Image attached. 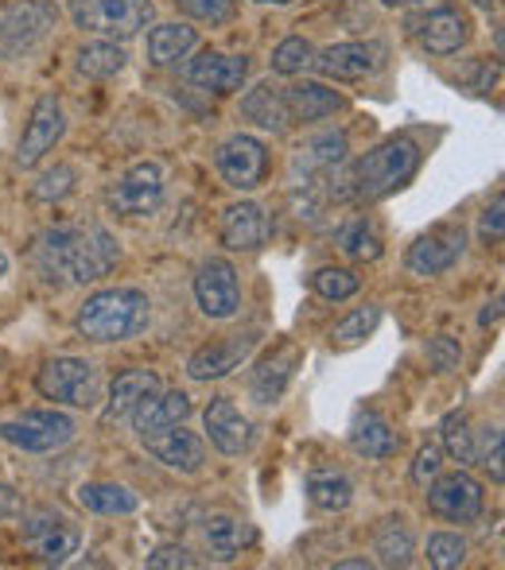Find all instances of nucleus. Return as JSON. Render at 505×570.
I'll use <instances>...</instances> for the list:
<instances>
[{"label": "nucleus", "mask_w": 505, "mask_h": 570, "mask_svg": "<svg viewBox=\"0 0 505 570\" xmlns=\"http://www.w3.org/2000/svg\"><path fill=\"white\" fill-rule=\"evenodd\" d=\"M31 261L39 279L51 287L98 284L122 261V245L101 226H55L36 237Z\"/></svg>", "instance_id": "f257e3e1"}, {"label": "nucleus", "mask_w": 505, "mask_h": 570, "mask_svg": "<svg viewBox=\"0 0 505 570\" xmlns=\"http://www.w3.org/2000/svg\"><path fill=\"white\" fill-rule=\"evenodd\" d=\"M416 171H420V144L412 136H389L362 159L334 167L323 183H331L327 195L334 203H381L405 187Z\"/></svg>", "instance_id": "f03ea898"}, {"label": "nucleus", "mask_w": 505, "mask_h": 570, "mask_svg": "<svg viewBox=\"0 0 505 570\" xmlns=\"http://www.w3.org/2000/svg\"><path fill=\"white\" fill-rule=\"evenodd\" d=\"M152 323V299L140 287H106V292H94L90 299L78 307V334L86 342H125L144 334Z\"/></svg>", "instance_id": "7ed1b4c3"}, {"label": "nucleus", "mask_w": 505, "mask_h": 570, "mask_svg": "<svg viewBox=\"0 0 505 570\" xmlns=\"http://www.w3.org/2000/svg\"><path fill=\"white\" fill-rule=\"evenodd\" d=\"M67 12L75 28H82L86 36L114 39V43L140 36L156 20L152 0H67Z\"/></svg>", "instance_id": "20e7f679"}, {"label": "nucleus", "mask_w": 505, "mask_h": 570, "mask_svg": "<svg viewBox=\"0 0 505 570\" xmlns=\"http://www.w3.org/2000/svg\"><path fill=\"white\" fill-rule=\"evenodd\" d=\"M55 23H59L55 0H16V4H8L4 16H0V59H28L51 36Z\"/></svg>", "instance_id": "39448f33"}, {"label": "nucleus", "mask_w": 505, "mask_h": 570, "mask_svg": "<svg viewBox=\"0 0 505 570\" xmlns=\"http://www.w3.org/2000/svg\"><path fill=\"white\" fill-rule=\"evenodd\" d=\"M75 435H78V423L67 412H55V407H36V412H23L16 420L0 423V439L28 454H55Z\"/></svg>", "instance_id": "423d86ee"}, {"label": "nucleus", "mask_w": 505, "mask_h": 570, "mask_svg": "<svg viewBox=\"0 0 505 570\" xmlns=\"http://www.w3.org/2000/svg\"><path fill=\"white\" fill-rule=\"evenodd\" d=\"M36 389L43 400H55V404L67 407H94L101 396L98 368L86 357H51L36 373Z\"/></svg>", "instance_id": "0eeeda50"}, {"label": "nucleus", "mask_w": 505, "mask_h": 570, "mask_svg": "<svg viewBox=\"0 0 505 570\" xmlns=\"http://www.w3.org/2000/svg\"><path fill=\"white\" fill-rule=\"evenodd\" d=\"M195 303L206 318L226 323L242 311V279L226 256H206L195 272Z\"/></svg>", "instance_id": "6e6552de"}, {"label": "nucleus", "mask_w": 505, "mask_h": 570, "mask_svg": "<svg viewBox=\"0 0 505 570\" xmlns=\"http://www.w3.org/2000/svg\"><path fill=\"white\" fill-rule=\"evenodd\" d=\"M164 203V167L156 159L133 164L122 179L109 187V210L125 218H148Z\"/></svg>", "instance_id": "1a4fd4ad"}, {"label": "nucleus", "mask_w": 505, "mask_h": 570, "mask_svg": "<svg viewBox=\"0 0 505 570\" xmlns=\"http://www.w3.org/2000/svg\"><path fill=\"white\" fill-rule=\"evenodd\" d=\"M214 167H218L222 183L234 190H256L269 175V148L250 132H237L218 144L214 151Z\"/></svg>", "instance_id": "9d476101"}, {"label": "nucleus", "mask_w": 505, "mask_h": 570, "mask_svg": "<svg viewBox=\"0 0 505 570\" xmlns=\"http://www.w3.org/2000/svg\"><path fill=\"white\" fill-rule=\"evenodd\" d=\"M428 509L436 512V517L451 520V524H475L486 509L483 485H478L467 470L436 473L428 485Z\"/></svg>", "instance_id": "9b49d317"}, {"label": "nucleus", "mask_w": 505, "mask_h": 570, "mask_svg": "<svg viewBox=\"0 0 505 570\" xmlns=\"http://www.w3.org/2000/svg\"><path fill=\"white\" fill-rule=\"evenodd\" d=\"M62 132H67V109H62V101L55 98V94H43V98L36 101V109H31L20 144H16V167L31 171L47 151H55Z\"/></svg>", "instance_id": "f8f14e48"}, {"label": "nucleus", "mask_w": 505, "mask_h": 570, "mask_svg": "<svg viewBox=\"0 0 505 570\" xmlns=\"http://www.w3.org/2000/svg\"><path fill=\"white\" fill-rule=\"evenodd\" d=\"M408 31L420 39V47L428 55H439V59H447V55H459L463 47H467L470 16L463 12V8L439 4V8H431V12L412 16V20H408Z\"/></svg>", "instance_id": "ddd939ff"}, {"label": "nucleus", "mask_w": 505, "mask_h": 570, "mask_svg": "<svg viewBox=\"0 0 505 570\" xmlns=\"http://www.w3.org/2000/svg\"><path fill=\"white\" fill-rule=\"evenodd\" d=\"M347 151H350V140L342 128L308 136V140L292 151V183L295 187H319L334 167L347 164Z\"/></svg>", "instance_id": "4468645a"}, {"label": "nucleus", "mask_w": 505, "mask_h": 570, "mask_svg": "<svg viewBox=\"0 0 505 570\" xmlns=\"http://www.w3.org/2000/svg\"><path fill=\"white\" fill-rule=\"evenodd\" d=\"M183 78L206 94H234L250 78V55H226V51H198L195 59L183 67Z\"/></svg>", "instance_id": "2eb2a0df"}, {"label": "nucleus", "mask_w": 505, "mask_h": 570, "mask_svg": "<svg viewBox=\"0 0 505 570\" xmlns=\"http://www.w3.org/2000/svg\"><path fill=\"white\" fill-rule=\"evenodd\" d=\"M311 67L323 78H339V82H358V78H370L381 67V47L378 43H331L311 59Z\"/></svg>", "instance_id": "dca6fc26"}, {"label": "nucleus", "mask_w": 505, "mask_h": 570, "mask_svg": "<svg viewBox=\"0 0 505 570\" xmlns=\"http://www.w3.org/2000/svg\"><path fill=\"white\" fill-rule=\"evenodd\" d=\"M463 248H467V237H463V229L455 226H444V229H431L424 233L420 240H416L412 248H408L405 264L412 276H439V272L455 268V261L463 256Z\"/></svg>", "instance_id": "f3484780"}, {"label": "nucleus", "mask_w": 505, "mask_h": 570, "mask_svg": "<svg viewBox=\"0 0 505 570\" xmlns=\"http://www.w3.org/2000/svg\"><path fill=\"white\" fill-rule=\"evenodd\" d=\"M253 345H256V331L230 334V338H222V342L203 345V350L191 353L187 376H191V381H222V376H230L245 357H250Z\"/></svg>", "instance_id": "a211bd4d"}, {"label": "nucleus", "mask_w": 505, "mask_h": 570, "mask_svg": "<svg viewBox=\"0 0 505 570\" xmlns=\"http://www.w3.org/2000/svg\"><path fill=\"white\" fill-rule=\"evenodd\" d=\"M140 443H144V451L156 458V462H164L167 470L198 473V470H203V462H206V443L195 435V431L183 428V423L156 431V435L140 439Z\"/></svg>", "instance_id": "6ab92c4d"}, {"label": "nucleus", "mask_w": 505, "mask_h": 570, "mask_svg": "<svg viewBox=\"0 0 505 570\" xmlns=\"http://www.w3.org/2000/svg\"><path fill=\"white\" fill-rule=\"evenodd\" d=\"M164 389L159 376L152 368H128V373H117L114 384H109V404L101 412V423L106 428H117V423H128L136 415V407L144 404L148 396Z\"/></svg>", "instance_id": "aec40b11"}, {"label": "nucleus", "mask_w": 505, "mask_h": 570, "mask_svg": "<svg viewBox=\"0 0 505 570\" xmlns=\"http://www.w3.org/2000/svg\"><path fill=\"white\" fill-rule=\"evenodd\" d=\"M203 431H206V439H211L214 451L230 454V458L242 454L245 446H250V435H253L250 420H245V415L237 412L234 400H226V396H218V400H211V404H206Z\"/></svg>", "instance_id": "412c9836"}, {"label": "nucleus", "mask_w": 505, "mask_h": 570, "mask_svg": "<svg viewBox=\"0 0 505 570\" xmlns=\"http://www.w3.org/2000/svg\"><path fill=\"white\" fill-rule=\"evenodd\" d=\"M269 233H272L269 214L256 203H234L222 214V245L230 253H256V248H264Z\"/></svg>", "instance_id": "4be33fe9"}, {"label": "nucleus", "mask_w": 505, "mask_h": 570, "mask_svg": "<svg viewBox=\"0 0 505 570\" xmlns=\"http://www.w3.org/2000/svg\"><path fill=\"white\" fill-rule=\"evenodd\" d=\"M191 412H195V404H191L187 392H179V389L164 392V389H159L156 396H148L140 407H136V415H133L128 423L136 428V435L148 439V435H156V431H164V428H175V423H187V420H191Z\"/></svg>", "instance_id": "5701e85b"}, {"label": "nucleus", "mask_w": 505, "mask_h": 570, "mask_svg": "<svg viewBox=\"0 0 505 570\" xmlns=\"http://www.w3.org/2000/svg\"><path fill=\"white\" fill-rule=\"evenodd\" d=\"M280 98H284L288 120H300V125H315L342 109V94H334L323 82H292L280 90Z\"/></svg>", "instance_id": "b1692460"}, {"label": "nucleus", "mask_w": 505, "mask_h": 570, "mask_svg": "<svg viewBox=\"0 0 505 570\" xmlns=\"http://www.w3.org/2000/svg\"><path fill=\"white\" fill-rule=\"evenodd\" d=\"M203 540H206V551H211L218 563H230V559H237L245 548H253L256 532L250 520L230 517V512H214L203 524Z\"/></svg>", "instance_id": "393cba45"}, {"label": "nucleus", "mask_w": 505, "mask_h": 570, "mask_svg": "<svg viewBox=\"0 0 505 570\" xmlns=\"http://www.w3.org/2000/svg\"><path fill=\"white\" fill-rule=\"evenodd\" d=\"M295 361H300V350H280L272 353V357H264L261 365L253 368V381H250V392L256 404H276L280 396H284L288 381H292L295 373Z\"/></svg>", "instance_id": "a878e982"}, {"label": "nucleus", "mask_w": 505, "mask_h": 570, "mask_svg": "<svg viewBox=\"0 0 505 570\" xmlns=\"http://www.w3.org/2000/svg\"><path fill=\"white\" fill-rule=\"evenodd\" d=\"M198 47V31L191 23H156L148 31V62L152 67H172V62L187 59Z\"/></svg>", "instance_id": "bb28decb"}, {"label": "nucleus", "mask_w": 505, "mask_h": 570, "mask_svg": "<svg viewBox=\"0 0 505 570\" xmlns=\"http://www.w3.org/2000/svg\"><path fill=\"white\" fill-rule=\"evenodd\" d=\"M242 117L261 128V132H272V136H280L288 125H292V120H288V109H284V98H280V86H272V82H261L245 94Z\"/></svg>", "instance_id": "cd10ccee"}, {"label": "nucleus", "mask_w": 505, "mask_h": 570, "mask_svg": "<svg viewBox=\"0 0 505 570\" xmlns=\"http://www.w3.org/2000/svg\"><path fill=\"white\" fill-rule=\"evenodd\" d=\"M78 504L94 517H128V512L140 509L133 489L117 485V481H86L78 485Z\"/></svg>", "instance_id": "c85d7f7f"}, {"label": "nucleus", "mask_w": 505, "mask_h": 570, "mask_svg": "<svg viewBox=\"0 0 505 570\" xmlns=\"http://www.w3.org/2000/svg\"><path fill=\"white\" fill-rule=\"evenodd\" d=\"M75 67L82 78H94V82H106V78H117L128 67V55L122 43L114 39H94L82 51L75 55Z\"/></svg>", "instance_id": "c756f323"}, {"label": "nucleus", "mask_w": 505, "mask_h": 570, "mask_svg": "<svg viewBox=\"0 0 505 570\" xmlns=\"http://www.w3.org/2000/svg\"><path fill=\"white\" fill-rule=\"evenodd\" d=\"M28 543H31V551L39 556V563L62 567L78 551V543H82V532H78V528L70 524L67 517H59L55 524H47L39 535H31Z\"/></svg>", "instance_id": "7c9ffc66"}, {"label": "nucleus", "mask_w": 505, "mask_h": 570, "mask_svg": "<svg viewBox=\"0 0 505 570\" xmlns=\"http://www.w3.org/2000/svg\"><path fill=\"white\" fill-rule=\"evenodd\" d=\"M350 446H355V454H362V458H389L397 451V435H392V428L385 423V415L362 412L355 423H350Z\"/></svg>", "instance_id": "2f4dec72"}, {"label": "nucleus", "mask_w": 505, "mask_h": 570, "mask_svg": "<svg viewBox=\"0 0 505 570\" xmlns=\"http://www.w3.org/2000/svg\"><path fill=\"white\" fill-rule=\"evenodd\" d=\"M308 501L323 512H342V509H350V501H355V485H350L347 473H334V470L311 473Z\"/></svg>", "instance_id": "473e14b6"}, {"label": "nucleus", "mask_w": 505, "mask_h": 570, "mask_svg": "<svg viewBox=\"0 0 505 570\" xmlns=\"http://www.w3.org/2000/svg\"><path fill=\"white\" fill-rule=\"evenodd\" d=\"M339 248L350 256V261H378V256L385 253V240H381V233L373 222L355 218L339 229Z\"/></svg>", "instance_id": "72a5a7b5"}, {"label": "nucleus", "mask_w": 505, "mask_h": 570, "mask_svg": "<svg viewBox=\"0 0 505 570\" xmlns=\"http://www.w3.org/2000/svg\"><path fill=\"white\" fill-rule=\"evenodd\" d=\"M412 532L400 520H385L378 540H373V556L381 567H408L412 563Z\"/></svg>", "instance_id": "f704fd0d"}, {"label": "nucleus", "mask_w": 505, "mask_h": 570, "mask_svg": "<svg viewBox=\"0 0 505 570\" xmlns=\"http://www.w3.org/2000/svg\"><path fill=\"white\" fill-rule=\"evenodd\" d=\"M439 435H444V451L455 458L459 465H475V431H470L467 412H451L439 423Z\"/></svg>", "instance_id": "c9c22d12"}, {"label": "nucleus", "mask_w": 505, "mask_h": 570, "mask_svg": "<svg viewBox=\"0 0 505 570\" xmlns=\"http://www.w3.org/2000/svg\"><path fill=\"white\" fill-rule=\"evenodd\" d=\"M311 59H315V47L303 36H288V39H280L276 51H272V70H276L280 78H295L311 67Z\"/></svg>", "instance_id": "e433bc0d"}, {"label": "nucleus", "mask_w": 505, "mask_h": 570, "mask_svg": "<svg viewBox=\"0 0 505 570\" xmlns=\"http://www.w3.org/2000/svg\"><path fill=\"white\" fill-rule=\"evenodd\" d=\"M358 287H362V279H358L350 268H319L315 276H311V292L327 303L350 299V295H358Z\"/></svg>", "instance_id": "4c0bfd02"}, {"label": "nucleus", "mask_w": 505, "mask_h": 570, "mask_svg": "<svg viewBox=\"0 0 505 570\" xmlns=\"http://www.w3.org/2000/svg\"><path fill=\"white\" fill-rule=\"evenodd\" d=\"M378 323H381V307L366 303V307H358L355 315H347L339 326H334V331H331V342H334V345H358V342H366L373 331H378Z\"/></svg>", "instance_id": "58836bf2"}, {"label": "nucleus", "mask_w": 505, "mask_h": 570, "mask_svg": "<svg viewBox=\"0 0 505 570\" xmlns=\"http://www.w3.org/2000/svg\"><path fill=\"white\" fill-rule=\"evenodd\" d=\"M428 563L436 570H455L467 563V540L455 532H436L428 540Z\"/></svg>", "instance_id": "ea45409f"}, {"label": "nucleus", "mask_w": 505, "mask_h": 570, "mask_svg": "<svg viewBox=\"0 0 505 570\" xmlns=\"http://www.w3.org/2000/svg\"><path fill=\"white\" fill-rule=\"evenodd\" d=\"M502 451H505L502 428H483V431H478V439H475V462L491 470V481H494V485H502V481H505Z\"/></svg>", "instance_id": "a19ab883"}, {"label": "nucleus", "mask_w": 505, "mask_h": 570, "mask_svg": "<svg viewBox=\"0 0 505 570\" xmlns=\"http://www.w3.org/2000/svg\"><path fill=\"white\" fill-rule=\"evenodd\" d=\"M78 183V171L70 164H55L51 171L39 175V183L31 187V195L39 198V203H59V198H67L70 190H75Z\"/></svg>", "instance_id": "79ce46f5"}, {"label": "nucleus", "mask_w": 505, "mask_h": 570, "mask_svg": "<svg viewBox=\"0 0 505 570\" xmlns=\"http://www.w3.org/2000/svg\"><path fill=\"white\" fill-rule=\"evenodd\" d=\"M175 8H179L187 20H198V23H230L237 12V0H175Z\"/></svg>", "instance_id": "37998d69"}, {"label": "nucleus", "mask_w": 505, "mask_h": 570, "mask_svg": "<svg viewBox=\"0 0 505 570\" xmlns=\"http://www.w3.org/2000/svg\"><path fill=\"white\" fill-rule=\"evenodd\" d=\"M148 567L152 570H195L198 559L191 556L187 548H179V543H159L148 556Z\"/></svg>", "instance_id": "c03bdc74"}, {"label": "nucleus", "mask_w": 505, "mask_h": 570, "mask_svg": "<svg viewBox=\"0 0 505 570\" xmlns=\"http://www.w3.org/2000/svg\"><path fill=\"white\" fill-rule=\"evenodd\" d=\"M428 361L436 373H451V368H459V361H463V345L455 338H447V334H439V338H431V345H428Z\"/></svg>", "instance_id": "a18cd8bd"}, {"label": "nucleus", "mask_w": 505, "mask_h": 570, "mask_svg": "<svg viewBox=\"0 0 505 570\" xmlns=\"http://www.w3.org/2000/svg\"><path fill=\"white\" fill-rule=\"evenodd\" d=\"M439 470H444V446H439V443L420 446V451H416V462H412V481L428 485Z\"/></svg>", "instance_id": "49530a36"}, {"label": "nucleus", "mask_w": 505, "mask_h": 570, "mask_svg": "<svg viewBox=\"0 0 505 570\" xmlns=\"http://www.w3.org/2000/svg\"><path fill=\"white\" fill-rule=\"evenodd\" d=\"M502 214H505V203H502V195H498L491 210L483 214V226H478V233H483L486 245H498V240H502V233H505V218H502Z\"/></svg>", "instance_id": "de8ad7c7"}, {"label": "nucleus", "mask_w": 505, "mask_h": 570, "mask_svg": "<svg viewBox=\"0 0 505 570\" xmlns=\"http://www.w3.org/2000/svg\"><path fill=\"white\" fill-rule=\"evenodd\" d=\"M16 512H20V493L12 485H0V520L16 517Z\"/></svg>", "instance_id": "09e8293b"}, {"label": "nucleus", "mask_w": 505, "mask_h": 570, "mask_svg": "<svg viewBox=\"0 0 505 570\" xmlns=\"http://www.w3.org/2000/svg\"><path fill=\"white\" fill-rule=\"evenodd\" d=\"M494 323H502V299L486 303V311L478 315V326H494Z\"/></svg>", "instance_id": "8fccbe9b"}, {"label": "nucleus", "mask_w": 505, "mask_h": 570, "mask_svg": "<svg viewBox=\"0 0 505 570\" xmlns=\"http://www.w3.org/2000/svg\"><path fill=\"white\" fill-rule=\"evenodd\" d=\"M334 567H339V570H370L373 563H370V559H339Z\"/></svg>", "instance_id": "3c124183"}, {"label": "nucleus", "mask_w": 505, "mask_h": 570, "mask_svg": "<svg viewBox=\"0 0 505 570\" xmlns=\"http://www.w3.org/2000/svg\"><path fill=\"white\" fill-rule=\"evenodd\" d=\"M385 8H408V4H428V0H381Z\"/></svg>", "instance_id": "603ef678"}, {"label": "nucleus", "mask_w": 505, "mask_h": 570, "mask_svg": "<svg viewBox=\"0 0 505 570\" xmlns=\"http://www.w3.org/2000/svg\"><path fill=\"white\" fill-rule=\"evenodd\" d=\"M253 4H272V8H288V4H295V0H253Z\"/></svg>", "instance_id": "864d4df0"}, {"label": "nucleus", "mask_w": 505, "mask_h": 570, "mask_svg": "<svg viewBox=\"0 0 505 570\" xmlns=\"http://www.w3.org/2000/svg\"><path fill=\"white\" fill-rule=\"evenodd\" d=\"M4 272H8V253L0 248V276H4Z\"/></svg>", "instance_id": "5fc2aeb1"}, {"label": "nucleus", "mask_w": 505, "mask_h": 570, "mask_svg": "<svg viewBox=\"0 0 505 570\" xmlns=\"http://www.w3.org/2000/svg\"><path fill=\"white\" fill-rule=\"evenodd\" d=\"M475 4H478V8H494L498 0H475Z\"/></svg>", "instance_id": "6e6d98bb"}]
</instances>
